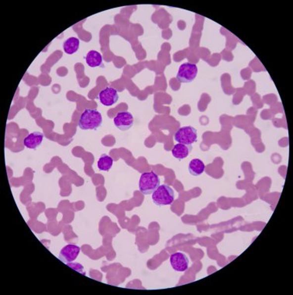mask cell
<instances>
[{
	"label": "cell",
	"instance_id": "4",
	"mask_svg": "<svg viewBox=\"0 0 293 295\" xmlns=\"http://www.w3.org/2000/svg\"><path fill=\"white\" fill-rule=\"evenodd\" d=\"M174 139L179 143L192 147L197 141V130L191 126L181 127L174 134Z\"/></svg>",
	"mask_w": 293,
	"mask_h": 295
},
{
	"label": "cell",
	"instance_id": "15",
	"mask_svg": "<svg viewBox=\"0 0 293 295\" xmlns=\"http://www.w3.org/2000/svg\"><path fill=\"white\" fill-rule=\"evenodd\" d=\"M113 159L111 156L106 154L102 155L98 159L97 167L100 171H109L113 167Z\"/></svg>",
	"mask_w": 293,
	"mask_h": 295
},
{
	"label": "cell",
	"instance_id": "1",
	"mask_svg": "<svg viewBox=\"0 0 293 295\" xmlns=\"http://www.w3.org/2000/svg\"><path fill=\"white\" fill-rule=\"evenodd\" d=\"M102 117L97 109H86L81 115L79 127L82 130H97L102 125Z\"/></svg>",
	"mask_w": 293,
	"mask_h": 295
},
{
	"label": "cell",
	"instance_id": "7",
	"mask_svg": "<svg viewBox=\"0 0 293 295\" xmlns=\"http://www.w3.org/2000/svg\"><path fill=\"white\" fill-rule=\"evenodd\" d=\"M170 263L175 271L185 272L188 270L190 260L185 253L177 252L170 256Z\"/></svg>",
	"mask_w": 293,
	"mask_h": 295
},
{
	"label": "cell",
	"instance_id": "12",
	"mask_svg": "<svg viewBox=\"0 0 293 295\" xmlns=\"http://www.w3.org/2000/svg\"><path fill=\"white\" fill-rule=\"evenodd\" d=\"M192 151V147L187 146L183 144L178 143L172 149V153L174 157L178 159H184L188 157Z\"/></svg>",
	"mask_w": 293,
	"mask_h": 295
},
{
	"label": "cell",
	"instance_id": "9",
	"mask_svg": "<svg viewBox=\"0 0 293 295\" xmlns=\"http://www.w3.org/2000/svg\"><path fill=\"white\" fill-rule=\"evenodd\" d=\"M98 99L102 105L105 107L116 104L119 100L118 92L113 87H106L100 91L98 94Z\"/></svg>",
	"mask_w": 293,
	"mask_h": 295
},
{
	"label": "cell",
	"instance_id": "3",
	"mask_svg": "<svg viewBox=\"0 0 293 295\" xmlns=\"http://www.w3.org/2000/svg\"><path fill=\"white\" fill-rule=\"evenodd\" d=\"M152 200L157 206L171 205L175 200L173 189L168 185H161L152 193Z\"/></svg>",
	"mask_w": 293,
	"mask_h": 295
},
{
	"label": "cell",
	"instance_id": "5",
	"mask_svg": "<svg viewBox=\"0 0 293 295\" xmlns=\"http://www.w3.org/2000/svg\"><path fill=\"white\" fill-rule=\"evenodd\" d=\"M197 74H198V67L196 64L186 62L181 64L176 78L178 81L182 83H190L196 78Z\"/></svg>",
	"mask_w": 293,
	"mask_h": 295
},
{
	"label": "cell",
	"instance_id": "2",
	"mask_svg": "<svg viewBox=\"0 0 293 295\" xmlns=\"http://www.w3.org/2000/svg\"><path fill=\"white\" fill-rule=\"evenodd\" d=\"M159 186V177L154 171L143 173L141 175L139 180V190L145 195H149L154 193Z\"/></svg>",
	"mask_w": 293,
	"mask_h": 295
},
{
	"label": "cell",
	"instance_id": "11",
	"mask_svg": "<svg viewBox=\"0 0 293 295\" xmlns=\"http://www.w3.org/2000/svg\"><path fill=\"white\" fill-rule=\"evenodd\" d=\"M85 59H86L88 65L91 67V68H97V67L103 68L104 67L102 55L97 51H90V52H88V54L86 55Z\"/></svg>",
	"mask_w": 293,
	"mask_h": 295
},
{
	"label": "cell",
	"instance_id": "13",
	"mask_svg": "<svg viewBox=\"0 0 293 295\" xmlns=\"http://www.w3.org/2000/svg\"><path fill=\"white\" fill-rule=\"evenodd\" d=\"M205 168H206V166L204 164L203 162L199 159H193L189 165V171H190V174L195 176V177L203 174Z\"/></svg>",
	"mask_w": 293,
	"mask_h": 295
},
{
	"label": "cell",
	"instance_id": "10",
	"mask_svg": "<svg viewBox=\"0 0 293 295\" xmlns=\"http://www.w3.org/2000/svg\"><path fill=\"white\" fill-rule=\"evenodd\" d=\"M44 135L43 133L39 132V131H34L29 134L23 140V145L26 148L30 149H35L39 146L43 141Z\"/></svg>",
	"mask_w": 293,
	"mask_h": 295
},
{
	"label": "cell",
	"instance_id": "6",
	"mask_svg": "<svg viewBox=\"0 0 293 295\" xmlns=\"http://www.w3.org/2000/svg\"><path fill=\"white\" fill-rule=\"evenodd\" d=\"M80 252V247L75 244H68L60 251L58 259L64 263H72L77 259Z\"/></svg>",
	"mask_w": 293,
	"mask_h": 295
},
{
	"label": "cell",
	"instance_id": "14",
	"mask_svg": "<svg viewBox=\"0 0 293 295\" xmlns=\"http://www.w3.org/2000/svg\"><path fill=\"white\" fill-rule=\"evenodd\" d=\"M79 45H80V41L79 38L72 37L64 41L63 44V49L66 54L72 55L79 50Z\"/></svg>",
	"mask_w": 293,
	"mask_h": 295
},
{
	"label": "cell",
	"instance_id": "8",
	"mask_svg": "<svg viewBox=\"0 0 293 295\" xmlns=\"http://www.w3.org/2000/svg\"><path fill=\"white\" fill-rule=\"evenodd\" d=\"M115 126L120 131H128L134 124V118L128 111L119 112L113 119Z\"/></svg>",
	"mask_w": 293,
	"mask_h": 295
}]
</instances>
